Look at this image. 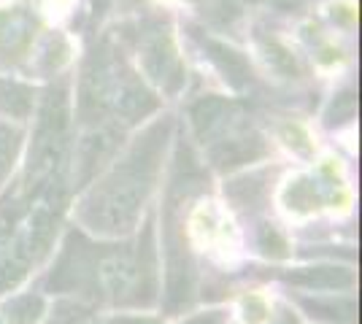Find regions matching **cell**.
Wrapping results in <instances>:
<instances>
[{"label":"cell","mask_w":362,"mask_h":324,"mask_svg":"<svg viewBox=\"0 0 362 324\" xmlns=\"http://www.w3.org/2000/svg\"><path fill=\"white\" fill-rule=\"evenodd\" d=\"M49 289L108 297L117 306H149L157 294L154 224H144L136 251L124 246H95L78 230L68 232L60 260L49 276Z\"/></svg>","instance_id":"6da1fadb"},{"label":"cell","mask_w":362,"mask_h":324,"mask_svg":"<svg viewBox=\"0 0 362 324\" xmlns=\"http://www.w3.org/2000/svg\"><path fill=\"white\" fill-rule=\"evenodd\" d=\"M170 136V119H160L133 140L122 160L81 200L78 219L95 232L124 235L136 227L141 208L160 176V162Z\"/></svg>","instance_id":"7a4b0ae2"},{"label":"cell","mask_w":362,"mask_h":324,"mask_svg":"<svg viewBox=\"0 0 362 324\" xmlns=\"http://www.w3.org/2000/svg\"><path fill=\"white\" fill-rule=\"evenodd\" d=\"M68 84L52 87L41 106V119L33 138L30 165H28V195L30 198H57L54 192L60 186V170L65 168L68 155Z\"/></svg>","instance_id":"3957f363"},{"label":"cell","mask_w":362,"mask_h":324,"mask_svg":"<svg viewBox=\"0 0 362 324\" xmlns=\"http://www.w3.org/2000/svg\"><path fill=\"white\" fill-rule=\"evenodd\" d=\"M138 52H141V65L157 84H163L168 92L173 95L184 81L179 54L173 47L170 28L163 19H146L138 28Z\"/></svg>","instance_id":"277c9868"},{"label":"cell","mask_w":362,"mask_h":324,"mask_svg":"<svg viewBox=\"0 0 362 324\" xmlns=\"http://www.w3.org/2000/svg\"><path fill=\"white\" fill-rule=\"evenodd\" d=\"M268 146L265 140L257 136L249 124H233L227 133H222L216 140L209 143V157H211L214 168L230 170L238 168L243 162H255L259 157H265Z\"/></svg>","instance_id":"5b68a950"},{"label":"cell","mask_w":362,"mask_h":324,"mask_svg":"<svg viewBox=\"0 0 362 324\" xmlns=\"http://www.w3.org/2000/svg\"><path fill=\"white\" fill-rule=\"evenodd\" d=\"M189 116H192V124H195L197 138L203 140V143L216 140L222 133H227L233 124H238V119H241L235 103H227V100L214 97V95L197 100L192 111H189Z\"/></svg>","instance_id":"8992f818"},{"label":"cell","mask_w":362,"mask_h":324,"mask_svg":"<svg viewBox=\"0 0 362 324\" xmlns=\"http://www.w3.org/2000/svg\"><path fill=\"white\" fill-rule=\"evenodd\" d=\"M203 49H206L209 60L216 65V71L222 73V78L233 90L241 92L252 84V65L238 49L227 47L222 41H214V38H203Z\"/></svg>","instance_id":"52a82bcc"},{"label":"cell","mask_w":362,"mask_h":324,"mask_svg":"<svg viewBox=\"0 0 362 324\" xmlns=\"http://www.w3.org/2000/svg\"><path fill=\"white\" fill-rule=\"evenodd\" d=\"M287 281L305 289H351L354 276L346 268H300L287 273Z\"/></svg>","instance_id":"ba28073f"},{"label":"cell","mask_w":362,"mask_h":324,"mask_svg":"<svg viewBox=\"0 0 362 324\" xmlns=\"http://www.w3.org/2000/svg\"><path fill=\"white\" fill-rule=\"evenodd\" d=\"M33 108V90L28 84H19L11 78H0V111L16 116V119H28Z\"/></svg>","instance_id":"9c48e42d"},{"label":"cell","mask_w":362,"mask_h":324,"mask_svg":"<svg viewBox=\"0 0 362 324\" xmlns=\"http://www.w3.org/2000/svg\"><path fill=\"white\" fill-rule=\"evenodd\" d=\"M325 198H327L325 195V186L319 184V181H314V179H298L284 192V200H287L289 211H311V208H319Z\"/></svg>","instance_id":"30bf717a"},{"label":"cell","mask_w":362,"mask_h":324,"mask_svg":"<svg viewBox=\"0 0 362 324\" xmlns=\"http://www.w3.org/2000/svg\"><path fill=\"white\" fill-rule=\"evenodd\" d=\"M30 32V16L19 8H8V11H0V47L8 49L19 47Z\"/></svg>","instance_id":"8fae6325"},{"label":"cell","mask_w":362,"mask_h":324,"mask_svg":"<svg viewBox=\"0 0 362 324\" xmlns=\"http://www.w3.org/2000/svg\"><path fill=\"white\" fill-rule=\"evenodd\" d=\"M44 313V297L38 294H22V297H14L6 308H3V316L8 324H35Z\"/></svg>","instance_id":"7c38bea8"},{"label":"cell","mask_w":362,"mask_h":324,"mask_svg":"<svg viewBox=\"0 0 362 324\" xmlns=\"http://www.w3.org/2000/svg\"><path fill=\"white\" fill-rule=\"evenodd\" d=\"M19 143H22V133L14 130L11 124L0 122V186L8 179V173L14 168L16 152H19Z\"/></svg>","instance_id":"4fadbf2b"},{"label":"cell","mask_w":362,"mask_h":324,"mask_svg":"<svg viewBox=\"0 0 362 324\" xmlns=\"http://www.w3.org/2000/svg\"><path fill=\"white\" fill-rule=\"evenodd\" d=\"M262 179H265V173H252V176H246V179L233 181L227 189H230V195H233V200L235 203H241V205H246V203L255 205V203L262 200V195H265Z\"/></svg>","instance_id":"5bb4252c"},{"label":"cell","mask_w":362,"mask_h":324,"mask_svg":"<svg viewBox=\"0 0 362 324\" xmlns=\"http://www.w3.org/2000/svg\"><path fill=\"white\" fill-rule=\"evenodd\" d=\"M354 111H357V97H354V92L335 95L330 111H327V116H325V124H327V127H332V124L349 122V119L354 116Z\"/></svg>","instance_id":"9a60e30c"},{"label":"cell","mask_w":362,"mask_h":324,"mask_svg":"<svg viewBox=\"0 0 362 324\" xmlns=\"http://www.w3.org/2000/svg\"><path fill=\"white\" fill-rule=\"evenodd\" d=\"M259 248L271 257H287V241L276 232V227H268V224H262L259 230Z\"/></svg>","instance_id":"2e32d148"},{"label":"cell","mask_w":362,"mask_h":324,"mask_svg":"<svg viewBox=\"0 0 362 324\" xmlns=\"http://www.w3.org/2000/svg\"><path fill=\"white\" fill-rule=\"evenodd\" d=\"M54 324H103L95 319L90 311L78 308V306H62L60 313H54Z\"/></svg>","instance_id":"e0dca14e"},{"label":"cell","mask_w":362,"mask_h":324,"mask_svg":"<svg viewBox=\"0 0 362 324\" xmlns=\"http://www.w3.org/2000/svg\"><path fill=\"white\" fill-rule=\"evenodd\" d=\"M265 57L271 62L273 68H279V71H287V73H295V60H292V54H289L284 47H279L276 41H271L268 47H265Z\"/></svg>","instance_id":"ac0fdd59"},{"label":"cell","mask_w":362,"mask_h":324,"mask_svg":"<svg viewBox=\"0 0 362 324\" xmlns=\"http://www.w3.org/2000/svg\"><path fill=\"white\" fill-rule=\"evenodd\" d=\"M181 324H225V311H211V313H197L192 319Z\"/></svg>","instance_id":"d6986e66"},{"label":"cell","mask_w":362,"mask_h":324,"mask_svg":"<svg viewBox=\"0 0 362 324\" xmlns=\"http://www.w3.org/2000/svg\"><path fill=\"white\" fill-rule=\"evenodd\" d=\"M273 324H298V319H295V313H292V311L281 306V308L276 311V316H273Z\"/></svg>","instance_id":"ffe728a7"},{"label":"cell","mask_w":362,"mask_h":324,"mask_svg":"<svg viewBox=\"0 0 362 324\" xmlns=\"http://www.w3.org/2000/svg\"><path fill=\"white\" fill-rule=\"evenodd\" d=\"M117 324H157V322H151V319H119Z\"/></svg>","instance_id":"44dd1931"}]
</instances>
